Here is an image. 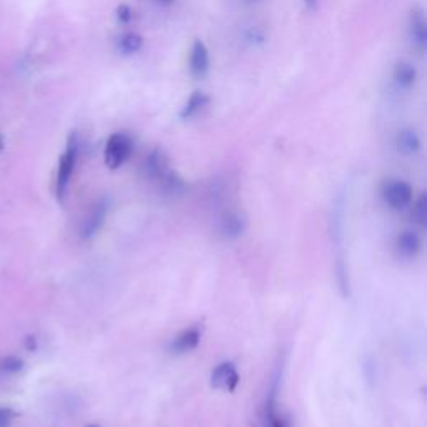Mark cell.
I'll use <instances>...</instances> for the list:
<instances>
[{"mask_svg":"<svg viewBox=\"0 0 427 427\" xmlns=\"http://www.w3.org/2000/svg\"><path fill=\"white\" fill-rule=\"evenodd\" d=\"M25 347L29 349V351H32V349L36 347V339H34V337H29V339H27V342H25Z\"/></svg>","mask_w":427,"mask_h":427,"instance_id":"21","label":"cell"},{"mask_svg":"<svg viewBox=\"0 0 427 427\" xmlns=\"http://www.w3.org/2000/svg\"><path fill=\"white\" fill-rule=\"evenodd\" d=\"M209 102H210V99L206 92H201V90L192 92L191 97L187 99V102L184 103L182 110H180V114H179L180 119H184V121L192 119L194 115H197L199 112H201L202 109H206V107L209 106Z\"/></svg>","mask_w":427,"mask_h":427,"instance_id":"10","label":"cell"},{"mask_svg":"<svg viewBox=\"0 0 427 427\" xmlns=\"http://www.w3.org/2000/svg\"><path fill=\"white\" fill-rule=\"evenodd\" d=\"M244 230V221L237 214H227L221 221V232L225 237H237Z\"/></svg>","mask_w":427,"mask_h":427,"instance_id":"15","label":"cell"},{"mask_svg":"<svg viewBox=\"0 0 427 427\" xmlns=\"http://www.w3.org/2000/svg\"><path fill=\"white\" fill-rule=\"evenodd\" d=\"M395 145H398V151L402 152L404 156H413V154H417L421 151L422 142L419 134L413 129H404L398 134V138H395Z\"/></svg>","mask_w":427,"mask_h":427,"instance_id":"9","label":"cell"},{"mask_svg":"<svg viewBox=\"0 0 427 427\" xmlns=\"http://www.w3.org/2000/svg\"><path fill=\"white\" fill-rule=\"evenodd\" d=\"M132 152H134L132 138L127 136V134L117 132L107 138L106 151H103V160H106L107 167L115 171V169L122 167V165L130 159Z\"/></svg>","mask_w":427,"mask_h":427,"instance_id":"2","label":"cell"},{"mask_svg":"<svg viewBox=\"0 0 427 427\" xmlns=\"http://www.w3.org/2000/svg\"><path fill=\"white\" fill-rule=\"evenodd\" d=\"M382 197L391 209H406L413 202V187L404 180H389L384 184Z\"/></svg>","mask_w":427,"mask_h":427,"instance_id":"3","label":"cell"},{"mask_svg":"<svg viewBox=\"0 0 427 427\" xmlns=\"http://www.w3.org/2000/svg\"><path fill=\"white\" fill-rule=\"evenodd\" d=\"M77 157H79V142H77L75 134H72L67 141V147L59 159V169H57V180H56V192L59 201H64L67 194L69 184H71L72 174L75 171Z\"/></svg>","mask_w":427,"mask_h":427,"instance_id":"1","label":"cell"},{"mask_svg":"<svg viewBox=\"0 0 427 427\" xmlns=\"http://www.w3.org/2000/svg\"><path fill=\"white\" fill-rule=\"evenodd\" d=\"M157 3H159V5H172V3L175 2V0H156Z\"/></svg>","mask_w":427,"mask_h":427,"instance_id":"22","label":"cell"},{"mask_svg":"<svg viewBox=\"0 0 427 427\" xmlns=\"http://www.w3.org/2000/svg\"><path fill=\"white\" fill-rule=\"evenodd\" d=\"M319 2H321V0H306V3H307V5H309V7H315Z\"/></svg>","mask_w":427,"mask_h":427,"instance_id":"23","label":"cell"},{"mask_svg":"<svg viewBox=\"0 0 427 427\" xmlns=\"http://www.w3.org/2000/svg\"><path fill=\"white\" fill-rule=\"evenodd\" d=\"M210 69V57L209 49L202 40H194L191 49V57H188V72L194 79L201 80L209 74Z\"/></svg>","mask_w":427,"mask_h":427,"instance_id":"5","label":"cell"},{"mask_svg":"<svg viewBox=\"0 0 427 427\" xmlns=\"http://www.w3.org/2000/svg\"><path fill=\"white\" fill-rule=\"evenodd\" d=\"M24 367V363H22L21 357L17 356H7L3 359H0V372L7 376L17 374V372L22 371Z\"/></svg>","mask_w":427,"mask_h":427,"instance_id":"17","label":"cell"},{"mask_svg":"<svg viewBox=\"0 0 427 427\" xmlns=\"http://www.w3.org/2000/svg\"><path fill=\"white\" fill-rule=\"evenodd\" d=\"M409 38L419 52H424L427 47V24L424 9L414 5L409 14Z\"/></svg>","mask_w":427,"mask_h":427,"instance_id":"4","label":"cell"},{"mask_svg":"<svg viewBox=\"0 0 427 427\" xmlns=\"http://www.w3.org/2000/svg\"><path fill=\"white\" fill-rule=\"evenodd\" d=\"M107 210H109V206H107L106 201H99L97 204L92 206L90 212L86 215L82 225H80V236L84 239H90V237H94L101 230L103 222H106Z\"/></svg>","mask_w":427,"mask_h":427,"instance_id":"6","label":"cell"},{"mask_svg":"<svg viewBox=\"0 0 427 427\" xmlns=\"http://www.w3.org/2000/svg\"><path fill=\"white\" fill-rule=\"evenodd\" d=\"M15 413L10 407H0V427H10L14 422Z\"/></svg>","mask_w":427,"mask_h":427,"instance_id":"20","label":"cell"},{"mask_svg":"<svg viewBox=\"0 0 427 427\" xmlns=\"http://www.w3.org/2000/svg\"><path fill=\"white\" fill-rule=\"evenodd\" d=\"M413 217L415 219V222H417L419 225H426V219H427V201H426V195H421V197H419V201L415 202Z\"/></svg>","mask_w":427,"mask_h":427,"instance_id":"18","label":"cell"},{"mask_svg":"<svg viewBox=\"0 0 427 427\" xmlns=\"http://www.w3.org/2000/svg\"><path fill=\"white\" fill-rule=\"evenodd\" d=\"M392 79L401 88H411L417 80V71H415L413 64L401 60L392 69Z\"/></svg>","mask_w":427,"mask_h":427,"instance_id":"11","label":"cell"},{"mask_svg":"<svg viewBox=\"0 0 427 427\" xmlns=\"http://www.w3.org/2000/svg\"><path fill=\"white\" fill-rule=\"evenodd\" d=\"M421 247H422L421 239H419L417 234L411 232V230L399 234L398 241H395V249H398L399 256L406 257V259L417 256V254L421 252Z\"/></svg>","mask_w":427,"mask_h":427,"instance_id":"8","label":"cell"},{"mask_svg":"<svg viewBox=\"0 0 427 427\" xmlns=\"http://www.w3.org/2000/svg\"><path fill=\"white\" fill-rule=\"evenodd\" d=\"M115 19H117V22L121 25L130 24L134 19V10L130 9V5H127V3H121V5H117V9H115Z\"/></svg>","mask_w":427,"mask_h":427,"instance_id":"19","label":"cell"},{"mask_svg":"<svg viewBox=\"0 0 427 427\" xmlns=\"http://www.w3.org/2000/svg\"><path fill=\"white\" fill-rule=\"evenodd\" d=\"M201 342V332L197 329H187L175 337L172 342V351L175 354H186L194 351Z\"/></svg>","mask_w":427,"mask_h":427,"instance_id":"12","label":"cell"},{"mask_svg":"<svg viewBox=\"0 0 427 427\" xmlns=\"http://www.w3.org/2000/svg\"><path fill=\"white\" fill-rule=\"evenodd\" d=\"M88 427H99V426H88Z\"/></svg>","mask_w":427,"mask_h":427,"instance_id":"25","label":"cell"},{"mask_svg":"<svg viewBox=\"0 0 427 427\" xmlns=\"http://www.w3.org/2000/svg\"><path fill=\"white\" fill-rule=\"evenodd\" d=\"M144 47V38L136 32H127L117 40V51L122 56H134L138 53Z\"/></svg>","mask_w":427,"mask_h":427,"instance_id":"14","label":"cell"},{"mask_svg":"<svg viewBox=\"0 0 427 427\" xmlns=\"http://www.w3.org/2000/svg\"><path fill=\"white\" fill-rule=\"evenodd\" d=\"M210 384L215 389L232 392L239 384V374H237L234 364L224 363L214 369L212 377H210Z\"/></svg>","mask_w":427,"mask_h":427,"instance_id":"7","label":"cell"},{"mask_svg":"<svg viewBox=\"0 0 427 427\" xmlns=\"http://www.w3.org/2000/svg\"><path fill=\"white\" fill-rule=\"evenodd\" d=\"M3 151V137H2V134H0V152Z\"/></svg>","mask_w":427,"mask_h":427,"instance_id":"24","label":"cell"},{"mask_svg":"<svg viewBox=\"0 0 427 427\" xmlns=\"http://www.w3.org/2000/svg\"><path fill=\"white\" fill-rule=\"evenodd\" d=\"M265 427H291L289 422L276 411L274 398H271L265 406Z\"/></svg>","mask_w":427,"mask_h":427,"instance_id":"16","label":"cell"},{"mask_svg":"<svg viewBox=\"0 0 427 427\" xmlns=\"http://www.w3.org/2000/svg\"><path fill=\"white\" fill-rule=\"evenodd\" d=\"M145 169H147L149 175L156 177V179H164L169 174L167 171V157L162 151H154L151 156L145 159Z\"/></svg>","mask_w":427,"mask_h":427,"instance_id":"13","label":"cell"}]
</instances>
